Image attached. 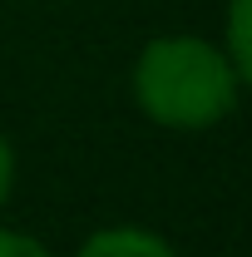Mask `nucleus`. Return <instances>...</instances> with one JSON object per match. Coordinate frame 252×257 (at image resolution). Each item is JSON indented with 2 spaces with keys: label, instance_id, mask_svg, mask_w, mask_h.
<instances>
[{
  "label": "nucleus",
  "instance_id": "nucleus-1",
  "mask_svg": "<svg viewBox=\"0 0 252 257\" xmlns=\"http://www.w3.org/2000/svg\"><path fill=\"white\" fill-rule=\"evenodd\" d=\"M129 94L149 124L168 128V134H203L237 109L242 79L218 40L154 35L134 55Z\"/></svg>",
  "mask_w": 252,
  "mask_h": 257
},
{
  "label": "nucleus",
  "instance_id": "nucleus-2",
  "mask_svg": "<svg viewBox=\"0 0 252 257\" xmlns=\"http://www.w3.org/2000/svg\"><path fill=\"white\" fill-rule=\"evenodd\" d=\"M74 257H178V247L168 237H158L149 227H134V223H114V227H99L89 232Z\"/></svg>",
  "mask_w": 252,
  "mask_h": 257
},
{
  "label": "nucleus",
  "instance_id": "nucleus-3",
  "mask_svg": "<svg viewBox=\"0 0 252 257\" xmlns=\"http://www.w3.org/2000/svg\"><path fill=\"white\" fill-rule=\"evenodd\" d=\"M222 50L237 69L242 89H252V0H227L222 15Z\"/></svg>",
  "mask_w": 252,
  "mask_h": 257
},
{
  "label": "nucleus",
  "instance_id": "nucleus-4",
  "mask_svg": "<svg viewBox=\"0 0 252 257\" xmlns=\"http://www.w3.org/2000/svg\"><path fill=\"white\" fill-rule=\"evenodd\" d=\"M0 257H55V252L20 227H0Z\"/></svg>",
  "mask_w": 252,
  "mask_h": 257
},
{
  "label": "nucleus",
  "instance_id": "nucleus-5",
  "mask_svg": "<svg viewBox=\"0 0 252 257\" xmlns=\"http://www.w3.org/2000/svg\"><path fill=\"white\" fill-rule=\"evenodd\" d=\"M10 193H15V149H10V139L0 128V208L10 203Z\"/></svg>",
  "mask_w": 252,
  "mask_h": 257
}]
</instances>
